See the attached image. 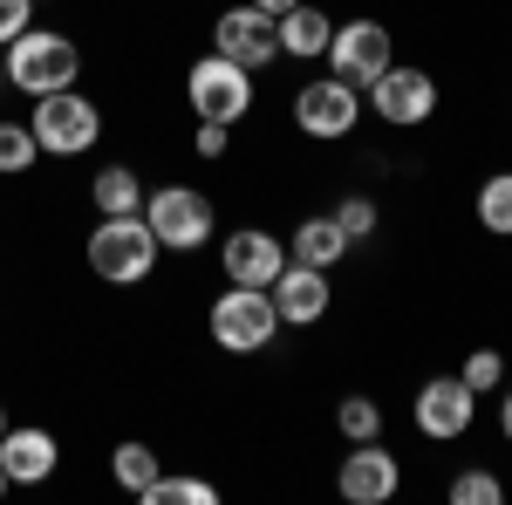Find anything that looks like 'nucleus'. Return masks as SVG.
Masks as SVG:
<instances>
[{
  "instance_id": "1",
  "label": "nucleus",
  "mask_w": 512,
  "mask_h": 505,
  "mask_svg": "<svg viewBox=\"0 0 512 505\" xmlns=\"http://www.w3.org/2000/svg\"><path fill=\"white\" fill-rule=\"evenodd\" d=\"M158 233H151V219L144 212H117V219H96V233L82 246V260L96 280H110V287H137V280H151L158 267Z\"/></svg>"
},
{
  "instance_id": "2",
  "label": "nucleus",
  "mask_w": 512,
  "mask_h": 505,
  "mask_svg": "<svg viewBox=\"0 0 512 505\" xmlns=\"http://www.w3.org/2000/svg\"><path fill=\"white\" fill-rule=\"evenodd\" d=\"M0 69H7V89H21V96H55V89H76L82 48L55 28H28L0 48Z\"/></svg>"
},
{
  "instance_id": "3",
  "label": "nucleus",
  "mask_w": 512,
  "mask_h": 505,
  "mask_svg": "<svg viewBox=\"0 0 512 505\" xmlns=\"http://www.w3.org/2000/svg\"><path fill=\"white\" fill-rule=\"evenodd\" d=\"M185 103H192L198 123H226L233 130L253 110V69H239V62H226L212 48V55H198L192 69H185Z\"/></svg>"
},
{
  "instance_id": "4",
  "label": "nucleus",
  "mask_w": 512,
  "mask_h": 505,
  "mask_svg": "<svg viewBox=\"0 0 512 505\" xmlns=\"http://www.w3.org/2000/svg\"><path fill=\"white\" fill-rule=\"evenodd\" d=\"M28 130H35L41 157H82V151H96V137H103V110L82 89H55V96H35Z\"/></svg>"
},
{
  "instance_id": "5",
  "label": "nucleus",
  "mask_w": 512,
  "mask_h": 505,
  "mask_svg": "<svg viewBox=\"0 0 512 505\" xmlns=\"http://www.w3.org/2000/svg\"><path fill=\"white\" fill-rule=\"evenodd\" d=\"M280 335V314H274V294L267 287H233L226 280V294L212 301V342L226 355H260L274 349Z\"/></svg>"
},
{
  "instance_id": "6",
  "label": "nucleus",
  "mask_w": 512,
  "mask_h": 505,
  "mask_svg": "<svg viewBox=\"0 0 512 505\" xmlns=\"http://www.w3.org/2000/svg\"><path fill=\"white\" fill-rule=\"evenodd\" d=\"M144 219H151L164 253H198L212 239V226H219L212 198L198 192V185H158V192H144Z\"/></svg>"
},
{
  "instance_id": "7",
  "label": "nucleus",
  "mask_w": 512,
  "mask_h": 505,
  "mask_svg": "<svg viewBox=\"0 0 512 505\" xmlns=\"http://www.w3.org/2000/svg\"><path fill=\"white\" fill-rule=\"evenodd\" d=\"M355 123H362V89L342 76H315L294 89V130L315 137V144H342Z\"/></svg>"
},
{
  "instance_id": "8",
  "label": "nucleus",
  "mask_w": 512,
  "mask_h": 505,
  "mask_svg": "<svg viewBox=\"0 0 512 505\" xmlns=\"http://www.w3.org/2000/svg\"><path fill=\"white\" fill-rule=\"evenodd\" d=\"M369 110L390 130H417V123L437 117V76L431 69H410V62H390L383 76L369 82Z\"/></svg>"
},
{
  "instance_id": "9",
  "label": "nucleus",
  "mask_w": 512,
  "mask_h": 505,
  "mask_svg": "<svg viewBox=\"0 0 512 505\" xmlns=\"http://www.w3.org/2000/svg\"><path fill=\"white\" fill-rule=\"evenodd\" d=\"M212 48L239 62V69H267L280 55V21L267 7H253V0H239V7H219V21H212Z\"/></svg>"
},
{
  "instance_id": "10",
  "label": "nucleus",
  "mask_w": 512,
  "mask_h": 505,
  "mask_svg": "<svg viewBox=\"0 0 512 505\" xmlns=\"http://www.w3.org/2000/svg\"><path fill=\"white\" fill-rule=\"evenodd\" d=\"M390 62H396V41H390L383 21H342V28L328 35V76L355 82V89H369Z\"/></svg>"
},
{
  "instance_id": "11",
  "label": "nucleus",
  "mask_w": 512,
  "mask_h": 505,
  "mask_svg": "<svg viewBox=\"0 0 512 505\" xmlns=\"http://www.w3.org/2000/svg\"><path fill=\"white\" fill-rule=\"evenodd\" d=\"M410 417H417V430H424L431 444H458V437L478 424V389L465 383V376H431V383L417 389Z\"/></svg>"
},
{
  "instance_id": "12",
  "label": "nucleus",
  "mask_w": 512,
  "mask_h": 505,
  "mask_svg": "<svg viewBox=\"0 0 512 505\" xmlns=\"http://www.w3.org/2000/svg\"><path fill=\"white\" fill-rule=\"evenodd\" d=\"M335 492L349 505H383L403 492V465H396V451L383 444V437H362V444H349V458H342V471H335Z\"/></svg>"
},
{
  "instance_id": "13",
  "label": "nucleus",
  "mask_w": 512,
  "mask_h": 505,
  "mask_svg": "<svg viewBox=\"0 0 512 505\" xmlns=\"http://www.w3.org/2000/svg\"><path fill=\"white\" fill-rule=\"evenodd\" d=\"M219 267H226L233 287H274L280 267H287V239H274L267 226H239L219 246Z\"/></svg>"
},
{
  "instance_id": "14",
  "label": "nucleus",
  "mask_w": 512,
  "mask_h": 505,
  "mask_svg": "<svg viewBox=\"0 0 512 505\" xmlns=\"http://www.w3.org/2000/svg\"><path fill=\"white\" fill-rule=\"evenodd\" d=\"M62 465V444H55V430L41 424H7L0 437V471H7V485H48Z\"/></svg>"
},
{
  "instance_id": "15",
  "label": "nucleus",
  "mask_w": 512,
  "mask_h": 505,
  "mask_svg": "<svg viewBox=\"0 0 512 505\" xmlns=\"http://www.w3.org/2000/svg\"><path fill=\"white\" fill-rule=\"evenodd\" d=\"M267 294H274L280 328H315L321 314H328V301H335V294H328V273H321V267H301V260H287Z\"/></svg>"
},
{
  "instance_id": "16",
  "label": "nucleus",
  "mask_w": 512,
  "mask_h": 505,
  "mask_svg": "<svg viewBox=\"0 0 512 505\" xmlns=\"http://www.w3.org/2000/svg\"><path fill=\"white\" fill-rule=\"evenodd\" d=\"M342 253H349V233L328 219V212H315V219H301L294 233H287V260H301V267H342Z\"/></svg>"
},
{
  "instance_id": "17",
  "label": "nucleus",
  "mask_w": 512,
  "mask_h": 505,
  "mask_svg": "<svg viewBox=\"0 0 512 505\" xmlns=\"http://www.w3.org/2000/svg\"><path fill=\"white\" fill-rule=\"evenodd\" d=\"M328 35H335V21H328V7H287L280 14V55L287 62H315V55H328Z\"/></svg>"
},
{
  "instance_id": "18",
  "label": "nucleus",
  "mask_w": 512,
  "mask_h": 505,
  "mask_svg": "<svg viewBox=\"0 0 512 505\" xmlns=\"http://www.w3.org/2000/svg\"><path fill=\"white\" fill-rule=\"evenodd\" d=\"M89 198H96L103 219H117V212H144V178H137L130 164H103V171L89 178Z\"/></svg>"
},
{
  "instance_id": "19",
  "label": "nucleus",
  "mask_w": 512,
  "mask_h": 505,
  "mask_svg": "<svg viewBox=\"0 0 512 505\" xmlns=\"http://www.w3.org/2000/svg\"><path fill=\"white\" fill-rule=\"evenodd\" d=\"M110 471H117V485H123V492L137 499V492H144V485H151V478L164 471V458L151 451V444H144V437H123L117 451H110Z\"/></svg>"
},
{
  "instance_id": "20",
  "label": "nucleus",
  "mask_w": 512,
  "mask_h": 505,
  "mask_svg": "<svg viewBox=\"0 0 512 505\" xmlns=\"http://www.w3.org/2000/svg\"><path fill=\"white\" fill-rule=\"evenodd\" d=\"M137 499H144V505H212V499H219V485L185 478V471H158V478H151Z\"/></svg>"
},
{
  "instance_id": "21",
  "label": "nucleus",
  "mask_w": 512,
  "mask_h": 505,
  "mask_svg": "<svg viewBox=\"0 0 512 505\" xmlns=\"http://www.w3.org/2000/svg\"><path fill=\"white\" fill-rule=\"evenodd\" d=\"M472 212H478V226H485L492 239H512V171H492V178L478 185Z\"/></svg>"
},
{
  "instance_id": "22",
  "label": "nucleus",
  "mask_w": 512,
  "mask_h": 505,
  "mask_svg": "<svg viewBox=\"0 0 512 505\" xmlns=\"http://www.w3.org/2000/svg\"><path fill=\"white\" fill-rule=\"evenodd\" d=\"M35 157H41L35 130H28V123H14V117H0V178H21V171H35Z\"/></svg>"
},
{
  "instance_id": "23",
  "label": "nucleus",
  "mask_w": 512,
  "mask_h": 505,
  "mask_svg": "<svg viewBox=\"0 0 512 505\" xmlns=\"http://www.w3.org/2000/svg\"><path fill=\"white\" fill-rule=\"evenodd\" d=\"M335 430H342L349 444H362V437H383V403H376V396H342Z\"/></svg>"
},
{
  "instance_id": "24",
  "label": "nucleus",
  "mask_w": 512,
  "mask_h": 505,
  "mask_svg": "<svg viewBox=\"0 0 512 505\" xmlns=\"http://www.w3.org/2000/svg\"><path fill=\"white\" fill-rule=\"evenodd\" d=\"M342 233H349V246L355 239H376V226H383V212H376V198H362V192H349V198H335V212H328Z\"/></svg>"
},
{
  "instance_id": "25",
  "label": "nucleus",
  "mask_w": 512,
  "mask_h": 505,
  "mask_svg": "<svg viewBox=\"0 0 512 505\" xmlns=\"http://www.w3.org/2000/svg\"><path fill=\"white\" fill-rule=\"evenodd\" d=\"M506 499V485H499V471H458L451 478V505H499Z\"/></svg>"
},
{
  "instance_id": "26",
  "label": "nucleus",
  "mask_w": 512,
  "mask_h": 505,
  "mask_svg": "<svg viewBox=\"0 0 512 505\" xmlns=\"http://www.w3.org/2000/svg\"><path fill=\"white\" fill-rule=\"evenodd\" d=\"M458 376H465V383H472L478 396H485V389H499V383H506V355H499V349H472Z\"/></svg>"
},
{
  "instance_id": "27",
  "label": "nucleus",
  "mask_w": 512,
  "mask_h": 505,
  "mask_svg": "<svg viewBox=\"0 0 512 505\" xmlns=\"http://www.w3.org/2000/svg\"><path fill=\"white\" fill-rule=\"evenodd\" d=\"M35 28V0H0V48Z\"/></svg>"
},
{
  "instance_id": "28",
  "label": "nucleus",
  "mask_w": 512,
  "mask_h": 505,
  "mask_svg": "<svg viewBox=\"0 0 512 505\" xmlns=\"http://www.w3.org/2000/svg\"><path fill=\"white\" fill-rule=\"evenodd\" d=\"M226 137H233V130H226V123H198L192 151H198V157H226Z\"/></svg>"
},
{
  "instance_id": "29",
  "label": "nucleus",
  "mask_w": 512,
  "mask_h": 505,
  "mask_svg": "<svg viewBox=\"0 0 512 505\" xmlns=\"http://www.w3.org/2000/svg\"><path fill=\"white\" fill-rule=\"evenodd\" d=\"M499 430H506V444H512V383H506V403H499Z\"/></svg>"
},
{
  "instance_id": "30",
  "label": "nucleus",
  "mask_w": 512,
  "mask_h": 505,
  "mask_svg": "<svg viewBox=\"0 0 512 505\" xmlns=\"http://www.w3.org/2000/svg\"><path fill=\"white\" fill-rule=\"evenodd\" d=\"M253 7H267V14L280 21V14H287V7H301V0H253Z\"/></svg>"
},
{
  "instance_id": "31",
  "label": "nucleus",
  "mask_w": 512,
  "mask_h": 505,
  "mask_svg": "<svg viewBox=\"0 0 512 505\" xmlns=\"http://www.w3.org/2000/svg\"><path fill=\"white\" fill-rule=\"evenodd\" d=\"M7 492H14V485H7V471H0V499H7Z\"/></svg>"
},
{
  "instance_id": "32",
  "label": "nucleus",
  "mask_w": 512,
  "mask_h": 505,
  "mask_svg": "<svg viewBox=\"0 0 512 505\" xmlns=\"http://www.w3.org/2000/svg\"><path fill=\"white\" fill-rule=\"evenodd\" d=\"M0 437H7V403H0Z\"/></svg>"
},
{
  "instance_id": "33",
  "label": "nucleus",
  "mask_w": 512,
  "mask_h": 505,
  "mask_svg": "<svg viewBox=\"0 0 512 505\" xmlns=\"http://www.w3.org/2000/svg\"><path fill=\"white\" fill-rule=\"evenodd\" d=\"M0 82H7V69H0Z\"/></svg>"
},
{
  "instance_id": "34",
  "label": "nucleus",
  "mask_w": 512,
  "mask_h": 505,
  "mask_svg": "<svg viewBox=\"0 0 512 505\" xmlns=\"http://www.w3.org/2000/svg\"><path fill=\"white\" fill-rule=\"evenodd\" d=\"M35 7H41V0H35Z\"/></svg>"
}]
</instances>
